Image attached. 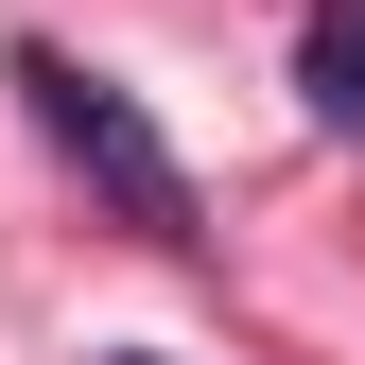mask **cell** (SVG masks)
<instances>
[{
  "instance_id": "6da1fadb",
  "label": "cell",
  "mask_w": 365,
  "mask_h": 365,
  "mask_svg": "<svg viewBox=\"0 0 365 365\" xmlns=\"http://www.w3.org/2000/svg\"><path fill=\"white\" fill-rule=\"evenodd\" d=\"M18 87H35V140H53L70 174H105V209L140 226V244H192V174L157 157V122L122 105L87 53H53V35H35V53H18Z\"/></svg>"
},
{
  "instance_id": "7a4b0ae2",
  "label": "cell",
  "mask_w": 365,
  "mask_h": 365,
  "mask_svg": "<svg viewBox=\"0 0 365 365\" xmlns=\"http://www.w3.org/2000/svg\"><path fill=\"white\" fill-rule=\"evenodd\" d=\"M296 87H313L331 140H365V0H313L296 18Z\"/></svg>"
},
{
  "instance_id": "3957f363",
  "label": "cell",
  "mask_w": 365,
  "mask_h": 365,
  "mask_svg": "<svg viewBox=\"0 0 365 365\" xmlns=\"http://www.w3.org/2000/svg\"><path fill=\"white\" fill-rule=\"evenodd\" d=\"M122 365H157V348H122Z\"/></svg>"
}]
</instances>
